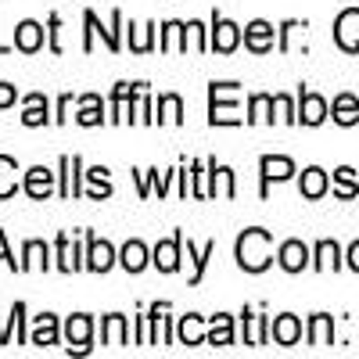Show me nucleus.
I'll list each match as a JSON object with an SVG mask.
<instances>
[{
	"label": "nucleus",
	"mask_w": 359,
	"mask_h": 359,
	"mask_svg": "<svg viewBox=\"0 0 359 359\" xmlns=\"http://www.w3.org/2000/svg\"><path fill=\"white\" fill-rule=\"evenodd\" d=\"M151 123H155V101H151V94H147V86H144V90H137V97L126 104L123 126H151Z\"/></svg>",
	"instance_id": "24"
},
{
	"label": "nucleus",
	"mask_w": 359,
	"mask_h": 359,
	"mask_svg": "<svg viewBox=\"0 0 359 359\" xmlns=\"http://www.w3.org/2000/svg\"><path fill=\"white\" fill-rule=\"evenodd\" d=\"M147 262H151V248L144 241H137V237L118 248V266H123L126 273H140V269H147Z\"/></svg>",
	"instance_id": "30"
},
{
	"label": "nucleus",
	"mask_w": 359,
	"mask_h": 359,
	"mask_svg": "<svg viewBox=\"0 0 359 359\" xmlns=\"http://www.w3.org/2000/svg\"><path fill=\"white\" fill-rule=\"evenodd\" d=\"M306 341H309L313 348L334 345V316H331V313H313L309 323H306Z\"/></svg>",
	"instance_id": "29"
},
{
	"label": "nucleus",
	"mask_w": 359,
	"mask_h": 359,
	"mask_svg": "<svg viewBox=\"0 0 359 359\" xmlns=\"http://www.w3.org/2000/svg\"><path fill=\"white\" fill-rule=\"evenodd\" d=\"M83 237H86V269L90 273H108V269L118 262V252L111 248V241L97 237L94 230H83Z\"/></svg>",
	"instance_id": "10"
},
{
	"label": "nucleus",
	"mask_w": 359,
	"mask_h": 359,
	"mask_svg": "<svg viewBox=\"0 0 359 359\" xmlns=\"http://www.w3.org/2000/svg\"><path fill=\"white\" fill-rule=\"evenodd\" d=\"M327 118H331L327 97L309 86H298V126H323Z\"/></svg>",
	"instance_id": "8"
},
{
	"label": "nucleus",
	"mask_w": 359,
	"mask_h": 359,
	"mask_svg": "<svg viewBox=\"0 0 359 359\" xmlns=\"http://www.w3.org/2000/svg\"><path fill=\"white\" fill-rule=\"evenodd\" d=\"M50 245L47 241H25L22 245V273H29V269H50Z\"/></svg>",
	"instance_id": "34"
},
{
	"label": "nucleus",
	"mask_w": 359,
	"mask_h": 359,
	"mask_svg": "<svg viewBox=\"0 0 359 359\" xmlns=\"http://www.w3.org/2000/svg\"><path fill=\"white\" fill-rule=\"evenodd\" d=\"M269 338H273L277 345H284V348L298 345V341H302V320H298L294 313L273 316V323H269Z\"/></svg>",
	"instance_id": "25"
},
{
	"label": "nucleus",
	"mask_w": 359,
	"mask_h": 359,
	"mask_svg": "<svg viewBox=\"0 0 359 359\" xmlns=\"http://www.w3.org/2000/svg\"><path fill=\"white\" fill-rule=\"evenodd\" d=\"M22 165L11 155H0V201L15 198V191H22Z\"/></svg>",
	"instance_id": "35"
},
{
	"label": "nucleus",
	"mask_w": 359,
	"mask_h": 359,
	"mask_svg": "<svg viewBox=\"0 0 359 359\" xmlns=\"http://www.w3.org/2000/svg\"><path fill=\"white\" fill-rule=\"evenodd\" d=\"M83 54H90L97 47V36H101V43L111 50V54H118L123 50V25H126V18H123V11H111V18H108V25H101V18L94 15V11H83Z\"/></svg>",
	"instance_id": "3"
},
{
	"label": "nucleus",
	"mask_w": 359,
	"mask_h": 359,
	"mask_svg": "<svg viewBox=\"0 0 359 359\" xmlns=\"http://www.w3.org/2000/svg\"><path fill=\"white\" fill-rule=\"evenodd\" d=\"M15 50V43H0V54H11Z\"/></svg>",
	"instance_id": "53"
},
{
	"label": "nucleus",
	"mask_w": 359,
	"mask_h": 359,
	"mask_svg": "<svg viewBox=\"0 0 359 359\" xmlns=\"http://www.w3.org/2000/svg\"><path fill=\"white\" fill-rule=\"evenodd\" d=\"M47 123H54L47 94H40V90H36V94H25V97H22V126L40 130V126H47Z\"/></svg>",
	"instance_id": "19"
},
{
	"label": "nucleus",
	"mask_w": 359,
	"mask_h": 359,
	"mask_svg": "<svg viewBox=\"0 0 359 359\" xmlns=\"http://www.w3.org/2000/svg\"><path fill=\"white\" fill-rule=\"evenodd\" d=\"M83 158L79 155H62L57 158V198L76 201L83 198Z\"/></svg>",
	"instance_id": "6"
},
{
	"label": "nucleus",
	"mask_w": 359,
	"mask_h": 359,
	"mask_svg": "<svg viewBox=\"0 0 359 359\" xmlns=\"http://www.w3.org/2000/svg\"><path fill=\"white\" fill-rule=\"evenodd\" d=\"M69 111H72V94H62V97H57V108H54V123L65 126L69 123Z\"/></svg>",
	"instance_id": "49"
},
{
	"label": "nucleus",
	"mask_w": 359,
	"mask_h": 359,
	"mask_svg": "<svg viewBox=\"0 0 359 359\" xmlns=\"http://www.w3.org/2000/svg\"><path fill=\"white\" fill-rule=\"evenodd\" d=\"M43 36H47V29L36 22V18H22L18 25H15V50H22V54H36V50H43Z\"/></svg>",
	"instance_id": "20"
},
{
	"label": "nucleus",
	"mask_w": 359,
	"mask_h": 359,
	"mask_svg": "<svg viewBox=\"0 0 359 359\" xmlns=\"http://www.w3.org/2000/svg\"><path fill=\"white\" fill-rule=\"evenodd\" d=\"M219 194L223 198H237V176L230 165H219Z\"/></svg>",
	"instance_id": "47"
},
{
	"label": "nucleus",
	"mask_w": 359,
	"mask_h": 359,
	"mask_svg": "<svg viewBox=\"0 0 359 359\" xmlns=\"http://www.w3.org/2000/svg\"><path fill=\"white\" fill-rule=\"evenodd\" d=\"M273 104H277V118L287 126H298V97L291 94H273Z\"/></svg>",
	"instance_id": "43"
},
{
	"label": "nucleus",
	"mask_w": 359,
	"mask_h": 359,
	"mask_svg": "<svg viewBox=\"0 0 359 359\" xmlns=\"http://www.w3.org/2000/svg\"><path fill=\"white\" fill-rule=\"evenodd\" d=\"M241 40H245V29L237 25V22H230L226 15L212 11V25H208V47H212L216 54H233L237 47H241Z\"/></svg>",
	"instance_id": "4"
},
{
	"label": "nucleus",
	"mask_w": 359,
	"mask_h": 359,
	"mask_svg": "<svg viewBox=\"0 0 359 359\" xmlns=\"http://www.w3.org/2000/svg\"><path fill=\"white\" fill-rule=\"evenodd\" d=\"M306 29H309L306 18H284V22L277 25V50H280V54H291L294 36H298V33H306Z\"/></svg>",
	"instance_id": "41"
},
{
	"label": "nucleus",
	"mask_w": 359,
	"mask_h": 359,
	"mask_svg": "<svg viewBox=\"0 0 359 359\" xmlns=\"http://www.w3.org/2000/svg\"><path fill=\"white\" fill-rule=\"evenodd\" d=\"M176 341L187 345V348H198V345H208V327H205V316L198 313H187L176 320Z\"/></svg>",
	"instance_id": "22"
},
{
	"label": "nucleus",
	"mask_w": 359,
	"mask_h": 359,
	"mask_svg": "<svg viewBox=\"0 0 359 359\" xmlns=\"http://www.w3.org/2000/svg\"><path fill=\"white\" fill-rule=\"evenodd\" d=\"M191 198H198V201L212 198V194H208V165L201 158L191 162Z\"/></svg>",
	"instance_id": "42"
},
{
	"label": "nucleus",
	"mask_w": 359,
	"mask_h": 359,
	"mask_svg": "<svg viewBox=\"0 0 359 359\" xmlns=\"http://www.w3.org/2000/svg\"><path fill=\"white\" fill-rule=\"evenodd\" d=\"M65 348H69V355L76 352V355H86L90 348H94V316L90 313H72L69 320H65Z\"/></svg>",
	"instance_id": "7"
},
{
	"label": "nucleus",
	"mask_w": 359,
	"mask_h": 359,
	"mask_svg": "<svg viewBox=\"0 0 359 359\" xmlns=\"http://www.w3.org/2000/svg\"><path fill=\"white\" fill-rule=\"evenodd\" d=\"M180 198H191V165L187 162H180Z\"/></svg>",
	"instance_id": "50"
},
{
	"label": "nucleus",
	"mask_w": 359,
	"mask_h": 359,
	"mask_svg": "<svg viewBox=\"0 0 359 359\" xmlns=\"http://www.w3.org/2000/svg\"><path fill=\"white\" fill-rule=\"evenodd\" d=\"M22 191L33 201H47L57 191V172H50L47 165H29L22 172Z\"/></svg>",
	"instance_id": "13"
},
{
	"label": "nucleus",
	"mask_w": 359,
	"mask_h": 359,
	"mask_svg": "<svg viewBox=\"0 0 359 359\" xmlns=\"http://www.w3.org/2000/svg\"><path fill=\"white\" fill-rule=\"evenodd\" d=\"M144 86H147V83H140V79H137V83L123 79V83H115V86H111V97H108V111H111V115H108V123H111V126H123V111H126V104L137 97V90H144Z\"/></svg>",
	"instance_id": "21"
},
{
	"label": "nucleus",
	"mask_w": 359,
	"mask_h": 359,
	"mask_svg": "<svg viewBox=\"0 0 359 359\" xmlns=\"http://www.w3.org/2000/svg\"><path fill=\"white\" fill-rule=\"evenodd\" d=\"M184 230H176L172 237H165V241H158L151 248V266L158 269V273H176L180 262H184Z\"/></svg>",
	"instance_id": "9"
},
{
	"label": "nucleus",
	"mask_w": 359,
	"mask_h": 359,
	"mask_svg": "<svg viewBox=\"0 0 359 359\" xmlns=\"http://www.w3.org/2000/svg\"><path fill=\"white\" fill-rule=\"evenodd\" d=\"M331 191H334V198H341V201L359 198V172H355L352 165H338V169L331 172Z\"/></svg>",
	"instance_id": "33"
},
{
	"label": "nucleus",
	"mask_w": 359,
	"mask_h": 359,
	"mask_svg": "<svg viewBox=\"0 0 359 359\" xmlns=\"http://www.w3.org/2000/svg\"><path fill=\"white\" fill-rule=\"evenodd\" d=\"M47 50L62 54V15H57V11L47 15Z\"/></svg>",
	"instance_id": "44"
},
{
	"label": "nucleus",
	"mask_w": 359,
	"mask_h": 359,
	"mask_svg": "<svg viewBox=\"0 0 359 359\" xmlns=\"http://www.w3.org/2000/svg\"><path fill=\"white\" fill-rule=\"evenodd\" d=\"M345 266L352 269V273H359V237H355V241L345 248Z\"/></svg>",
	"instance_id": "52"
},
{
	"label": "nucleus",
	"mask_w": 359,
	"mask_h": 359,
	"mask_svg": "<svg viewBox=\"0 0 359 359\" xmlns=\"http://www.w3.org/2000/svg\"><path fill=\"white\" fill-rule=\"evenodd\" d=\"M345 266V252H341V245L338 241H331V237H323V241H316L313 245V269L316 273H338V269Z\"/></svg>",
	"instance_id": "23"
},
{
	"label": "nucleus",
	"mask_w": 359,
	"mask_h": 359,
	"mask_svg": "<svg viewBox=\"0 0 359 359\" xmlns=\"http://www.w3.org/2000/svg\"><path fill=\"white\" fill-rule=\"evenodd\" d=\"M158 47V25L147 22V25H133L130 22V50L133 54H151Z\"/></svg>",
	"instance_id": "36"
},
{
	"label": "nucleus",
	"mask_w": 359,
	"mask_h": 359,
	"mask_svg": "<svg viewBox=\"0 0 359 359\" xmlns=\"http://www.w3.org/2000/svg\"><path fill=\"white\" fill-rule=\"evenodd\" d=\"M137 345H155V327H151V313L147 309L137 313Z\"/></svg>",
	"instance_id": "46"
},
{
	"label": "nucleus",
	"mask_w": 359,
	"mask_h": 359,
	"mask_svg": "<svg viewBox=\"0 0 359 359\" xmlns=\"http://www.w3.org/2000/svg\"><path fill=\"white\" fill-rule=\"evenodd\" d=\"M101 345H130V320L123 313L101 316Z\"/></svg>",
	"instance_id": "31"
},
{
	"label": "nucleus",
	"mask_w": 359,
	"mask_h": 359,
	"mask_svg": "<svg viewBox=\"0 0 359 359\" xmlns=\"http://www.w3.org/2000/svg\"><path fill=\"white\" fill-rule=\"evenodd\" d=\"M245 47L252 50V54H269L277 47V29H273V22H266V18H252L248 25H245Z\"/></svg>",
	"instance_id": "17"
},
{
	"label": "nucleus",
	"mask_w": 359,
	"mask_h": 359,
	"mask_svg": "<svg viewBox=\"0 0 359 359\" xmlns=\"http://www.w3.org/2000/svg\"><path fill=\"white\" fill-rule=\"evenodd\" d=\"M76 104H79V111H76V123H79V126L94 130V126H104V123H108L101 94H83V97H76Z\"/></svg>",
	"instance_id": "28"
},
{
	"label": "nucleus",
	"mask_w": 359,
	"mask_h": 359,
	"mask_svg": "<svg viewBox=\"0 0 359 359\" xmlns=\"http://www.w3.org/2000/svg\"><path fill=\"white\" fill-rule=\"evenodd\" d=\"M233 259L245 273H266L273 266V233L262 226H248L237 233L233 241Z\"/></svg>",
	"instance_id": "1"
},
{
	"label": "nucleus",
	"mask_w": 359,
	"mask_h": 359,
	"mask_svg": "<svg viewBox=\"0 0 359 359\" xmlns=\"http://www.w3.org/2000/svg\"><path fill=\"white\" fill-rule=\"evenodd\" d=\"M241 83L212 79L208 83V126H241L248 118L241 115Z\"/></svg>",
	"instance_id": "2"
},
{
	"label": "nucleus",
	"mask_w": 359,
	"mask_h": 359,
	"mask_svg": "<svg viewBox=\"0 0 359 359\" xmlns=\"http://www.w3.org/2000/svg\"><path fill=\"white\" fill-rule=\"evenodd\" d=\"M331 118L338 126H355L359 123V97L355 94H338L334 101H331Z\"/></svg>",
	"instance_id": "37"
},
{
	"label": "nucleus",
	"mask_w": 359,
	"mask_h": 359,
	"mask_svg": "<svg viewBox=\"0 0 359 359\" xmlns=\"http://www.w3.org/2000/svg\"><path fill=\"white\" fill-rule=\"evenodd\" d=\"M298 172V165L287 155H262L259 158V198H269V184H284Z\"/></svg>",
	"instance_id": "5"
},
{
	"label": "nucleus",
	"mask_w": 359,
	"mask_h": 359,
	"mask_svg": "<svg viewBox=\"0 0 359 359\" xmlns=\"http://www.w3.org/2000/svg\"><path fill=\"white\" fill-rule=\"evenodd\" d=\"M208 345H216V348L233 345V316H230V313L208 316Z\"/></svg>",
	"instance_id": "39"
},
{
	"label": "nucleus",
	"mask_w": 359,
	"mask_h": 359,
	"mask_svg": "<svg viewBox=\"0 0 359 359\" xmlns=\"http://www.w3.org/2000/svg\"><path fill=\"white\" fill-rule=\"evenodd\" d=\"M155 123L158 126H180V123H184V97H180V94H158Z\"/></svg>",
	"instance_id": "32"
},
{
	"label": "nucleus",
	"mask_w": 359,
	"mask_h": 359,
	"mask_svg": "<svg viewBox=\"0 0 359 359\" xmlns=\"http://www.w3.org/2000/svg\"><path fill=\"white\" fill-rule=\"evenodd\" d=\"M334 43L345 54H359V8H345L334 18Z\"/></svg>",
	"instance_id": "15"
},
{
	"label": "nucleus",
	"mask_w": 359,
	"mask_h": 359,
	"mask_svg": "<svg viewBox=\"0 0 359 359\" xmlns=\"http://www.w3.org/2000/svg\"><path fill=\"white\" fill-rule=\"evenodd\" d=\"M15 101H22V97H18V90H15L11 83H0V108H11Z\"/></svg>",
	"instance_id": "51"
},
{
	"label": "nucleus",
	"mask_w": 359,
	"mask_h": 359,
	"mask_svg": "<svg viewBox=\"0 0 359 359\" xmlns=\"http://www.w3.org/2000/svg\"><path fill=\"white\" fill-rule=\"evenodd\" d=\"M327 191H331V176H327V169H320V165L302 169V176H298V194H302L306 201H320Z\"/></svg>",
	"instance_id": "26"
},
{
	"label": "nucleus",
	"mask_w": 359,
	"mask_h": 359,
	"mask_svg": "<svg viewBox=\"0 0 359 359\" xmlns=\"http://www.w3.org/2000/svg\"><path fill=\"white\" fill-rule=\"evenodd\" d=\"M83 176H86V184H90V191H86V198H90V201H108V198H111V191H115V187H111V172H108L104 165L86 169Z\"/></svg>",
	"instance_id": "38"
},
{
	"label": "nucleus",
	"mask_w": 359,
	"mask_h": 359,
	"mask_svg": "<svg viewBox=\"0 0 359 359\" xmlns=\"http://www.w3.org/2000/svg\"><path fill=\"white\" fill-rule=\"evenodd\" d=\"M11 316H15V341H18V345H29V316H25V302H15V306H11Z\"/></svg>",
	"instance_id": "45"
},
{
	"label": "nucleus",
	"mask_w": 359,
	"mask_h": 359,
	"mask_svg": "<svg viewBox=\"0 0 359 359\" xmlns=\"http://www.w3.org/2000/svg\"><path fill=\"white\" fill-rule=\"evenodd\" d=\"M237 316H241V334H245V345H269V341H273V338H269V323H273V320H269L266 313H255V309H241V313H237Z\"/></svg>",
	"instance_id": "18"
},
{
	"label": "nucleus",
	"mask_w": 359,
	"mask_h": 359,
	"mask_svg": "<svg viewBox=\"0 0 359 359\" xmlns=\"http://www.w3.org/2000/svg\"><path fill=\"white\" fill-rule=\"evenodd\" d=\"M62 320H57L54 313H40L33 316V327H29V345H36V348H50L62 341Z\"/></svg>",
	"instance_id": "16"
},
{
	"label": "nucleus",
	"mask_w": 359,
	"mask_h": 359,
	"mask_svg": "<svg viewBox=\"0 0 359 359\" xmlns=\"http://www.w3.org/2000/svg\"><path fill=\"white\" fill-rule=\"evenodd\" d=\"M277 111V104H273V94H252L248 97V126H255V123H269V126H273V115Z\"/></svg>",
	"instance_id": "40"
},
{
	"label": "nucleus",
	"mask_w": 359,
	"mask_h": 359,
	"mask_svg": "<svg viewBox=\"0 0 359 359\" xmlns=\"http://www.w3.org/2000/svg\"><path fill=\"white\" fill-rule=\"evenodd\" d=\"M54 266L62 273H79V269H86V248H79V241H72L69 233H57L54 237Z\"/></svg>",
	"instance_id": "12"
},
{
	"label": "nucleus",
	"mask_w": 359,
	"mask_h": 359,
	"mask_svg": "<svg viewBox=\"0 0 359 359\" xmlns=\"http://www.w3.org/2000/svg\"><path fill=\"white\" fill-rule=\"evenodd\" d=\"M0 262H4L8 269H15V273H22V259H15V252L8 248V233L0 230Z\"/></svg>",
	"instance_id": "48"
},
{
	"label": "nucleus",
	"mask_w": 359,
	"mask_h": 359,
	"mask_svg": "<svg viewBox=\"0 0 359 359\" xmlns=\"http://www.w3.org/2000/svg\"><path fill=\"white\" fill-rule=\"evenodd\" d=\"M176 172H180V165L169 169V172H158V169H133L130 176L137 180V194H140V198H151V191H158V198H165L169 187H172V180H176Z\"/></svg>",
	"instance_id": "14"
},
{
	"label": "nucleus",
	"mask_w": 359,
	"mask_h": 359,
	"mask_svg": "<svg viewBox=\"0 0 359 359\" xmlns=\"http://www.w3.org/2000/svg\"><path fill=\"white\" fill-rule=\"evenodd\" d=\"M184 245H187V259H191V277H187V284H191V287H198V284L205 280V269H208V259L216 255V241H205V245L198 248V245L191 241V237H187Z\"/></svg>",
	"instance_id": "27"
},
{
	"label": "nucleus",
	"mask_w": 359,
	"mask_h": 359,
	"mask_svg": "<svg viewBox=\"0 0 359 359\" xmlns=\"http://www.w3.org/2000/svg\"><path fill=\"white\" fill-rule=\"evenodd\" d=\"M277 266L284 269V273H302V269L313 266V248L306 241H298V237L280 241L277 245Z\"/></svg>",
	"instance_id": "11"
}]
</instances>
